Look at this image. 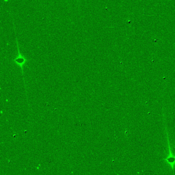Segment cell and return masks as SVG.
Masks as SVG:
<instances>
[{"label": "cell", "instance_id": "cell-1", "mask_svg": "<svg viewBox=\"0 0 175 175\" xmlns=\"http://www.w3.org/2000/svg\"><path fill=\"white\" fill-rule=\"evenodd\" d=\"M16 42H17V46L19 54H18V56H17L15 60H13V61L15 62L17 65H19V66H20V67H21L22 68L23 65H24V63H25L26 61L29 60L25 58L24 56H23L22 54H21L20 50L19 47V44H18V42H17V37H16Z\"/></svg>", "mask_w": 175, "mask_h": 175}]
</instances>
